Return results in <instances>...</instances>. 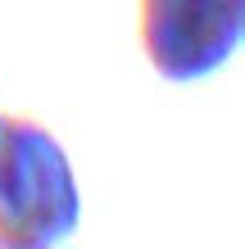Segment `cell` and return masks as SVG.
Listing matches in <instances>:
<instances>
[{"mask_svg": "<svg viewBox=\"0 0 245 249\" xmlns=\"http://www.w3.org/2000/svg\"><path fill=\"white\" fill-rule=\"evenodd\" d=\"M77 181L41 123L0 118V245L41 249L77 227Z\"/></svg>", "mask_w": 245, "mask_h": 249, "instance_id": "cell-1", "label": "cell"}, {"mask_svg": "<svg viewBox=\"0 0 245 249\" xmlns=\"http://www.w3.org/2000/svg\"><path fill=\"white\" fill-rule=\"evenodd\" d=\"M245 27V0H141V46L168 82H195L227 64Z\"/></svg>", "mask_w": 245, "mask_h": 249, "instance_id": "cell-2", "label": "cell"}, {"mask_svg": "<svg viewBox=\"0 0 245 249\" xmlns=\"http://www.w3.org/2000/svg\"><path fill=\"white\" fill-rule=\"evenodd\" d=\"M241 36H245V27H241Z\"/></svg>", "mask_w": 245, "mask_h": 249, "instance_id": "cell-3", "label": "cell"}]
</instances>
